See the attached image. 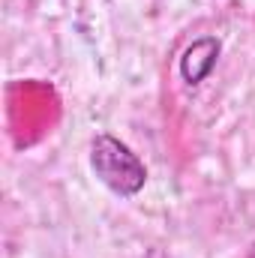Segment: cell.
Segmentation results:
<instances>
[{"instance_id": "1", "label": "cell", "mask_w": 255, "mask_h": 258, "mask_svg": "<svg viewBox=\"0 0 255 258\" xmlns=\"http://www.w3.org/2000/svg\"><path fill=\"white\" fill-rule=\"evenodd\" d=\"M90 168L114 195H126L129 198V195L141 192L144 183H147L144 162L120 138H114L108 132L93 138V144H90Z\"/></svg>"}, {"instance_id": "2", "label": "cell", "mask_w": 255, "mask_h": 258, "mask_svg": "<svg viewBox=\"0 0 255 258\" xmlns=\"http://www.w3.org/2000/svg\"><path fill=\"white\" fill-rule=\"evenodd\" d=\"M219 51H222V45H219L216 36H201L192 45H186V51L180 57V75H183V81L189 87L201 84L213 72V66L219 60Z\"/></svg>"}]
</instances>
